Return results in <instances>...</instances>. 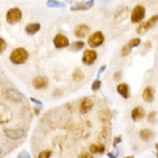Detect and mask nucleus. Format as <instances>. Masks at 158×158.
<instances>
[{"mask_svg":"<svg viewBox=\"0 0 158 158\" xmlns=\"http://www.w3.org/2000/svg\"><path fill=\"white\" fill-rule=\"evenodd\" d=\"M18 158H31V157H30V155H29L28 151L23 150V151H21V152L18 155Z\"/></svg>","mask_w":158,"mask_h":158,"instance_id":"nucleus-30","label":"nucleus"},{"mask_svg":"<svg viewBox=\"0 0 158 158\" xmlns=\"http://www.w3.org/2000/svg\"><path fill=\"white\" fill-rule=\"evenodd\" d=\"M0 155H1V149H0Z\"/></svg>","mask_w":158,"mask_h":158,"instance_id":"nucleus-37","label":"nucleus"},{"mask_svg":"<svg viewBox=\"0 0 158 158\" xmlns=\"http://www.w3.org/2000/svg\"><path fill=\"white\" fill-rule=\"evenodd\" d=\"M50 157H51V151L50 150H43L37 156V158H50Z\"/></svg>","mask_w":158,"mask_h":158,"instance_id":"nucleus-25","label":"nucleus"},{"mask_svg":"<svg viewBox=\"0 0 158 158\" xmlns=\"http://www.w3.org/2000/svg\"><path fill=\"white\" fill-rule=\"evenodd\" d=\"M48 79L46 76H36L32 80V87L35 89H44L48 87Z\"/></svg>","mask_w":158,"mask_h":158,"instance_id":"nucleus-10","label":"nucleus"},{"mask_svg":"<svg viewBox=\"0 0 158 158\" xmlns=\"http://www.w3.org/2000/svg\"><path fill=\"white\" fill-rule=\"evenodd\" d=\"M119 142H121V137H115V140H114V142H113V145L114 147H117V144H118Z\"/></svg>","mask_w":158,"mask_h":158,"instance_id":"nucleus-33","label":"nucleus"},{"mask_svg":"<svg viewBox=\"0 0 158 158\" xmlns=\"http://www.w3.org/2000/svg\"><path fill=\"white\" fill-rule=\"evenodd\" d=\"M132 48L129 45H125V46H123V48H121V56L123 57H127V56H129V53L132 52Z\"/></svg>","mask_w":158,"mask_h":158,"instance_id":"nucleus-21","label":"nucleus"},{"mask_svg":"<svg viewBox=\"0 0 158 158\" xmlns=\"http://www.w3.org/2000/svg\"><path fill=\"white\" fill-rule=\"evenodd\" d=\"M6 48H7V44H6V42H5L4 38H1L0 37V54L4 52L5 50H6Z\"/></svg>","mask_w":158,"mask_h":158,"instance_id":"nucleus-29","label":"nucleus"},{"mask_svg":"<svg viewBox=\"0 0 158 158\" xmlns=\"http://www.w3.org/2000/svg\"><path fill=\"white\" fill-rule=\"evenodd\" d=\"M145 115V111L143 107H141V106H136L134 107L132 111V119L134 121H139L141 119H143Z\"/></svg>","mask_w":158,"mask_h":158,"instance_id":"nucleus-12","label":"nucleus"},{"mask_svg":"<svg viewBox=\"0 0 158 158\" xmlns=\"http://www.w3.org/2000/svg\"><path fill=\"white\" fill-rule=\"evenodd\" d=\"M97 59V52L95 50H85L83 52V57H82V61H83L84 65H87V66H90L92 65L94 62L96 61Z\"/></svg>","mask_w":158,"mask_h":158,"instance_id":"nucleus-7","label":"nucleus"},{"mask_svg":"<svg viewBox=\"0 0 158 158\" xmlns=\"http://www.w3.org/2000/svg\"><path fill=\"white\" fill-rule=\"evenodd\" d=\"M21 19H22V12L18 7L10 8L6 14V21L9 24H16L21 21Z\"/></svg>","mask_w":158,"mask_h":158,"instance_id":"nucleus-2","label":"nucleus"},{"mask_svg":"<svg viewBox=\"0 0 158 158\" xmlns=\"http://www.w3.org/2000/svg\"><path fill=\"white\" fill-rule=\"evenodd\" d=\"M5 97L10 102H14V103H21V102L24 101V95L22 92L18 91L16 89L13 88H8L4 91Z\"/></svg>","mask_w":158,"mask_h":158,"instance_id":"nucleus-3","label":"nucleus"},{"mask_svg":"<svg viewBox=\"0 0 158 158\" xmlns=\"http://www.w3.org/2000/svg\"><path fill=\"white\" fill-rule=\"evenodd\" d=\"M126 158H134L133 156H128V157H126Z\"/></svg>","mask_w":158,"mask_h":158,"instance_id":"nucleus-36","label":"nucleus"},{"mask_svg":"<svg viewBox=\"0 0 158 158\" xmlns=\"http://www.w3.org/2000/svg\"><path fill=\"white\" fill-rule=\"evenodd\" d=\"M119 76H120V72H117V73H115V75H114V77H115V79H118Z\"/></svg>","mask_w":158,"mask_h":158,"instance_id":"nucleus-35","label":"nucleus"},{"mask_svg":"<svg viewBox=\"0 0 158 158\" xmlns=\"http://www.w3.org/2000/svg\"><path fill=\"white\" fill-rule=\"evenodd\" d=\"M72 46H73L72 48L73 51H80V50H82L84 48V42H75Z\"/></svg>","mask_w":158,"mask_h":158,"instance_id":"nucleus-22","label":"nucleus"},{"mask_svg":"<svg viewBox=\"0 0 158 158\" xmlns=\"http://www.w3.org/2000/svg\"><path fill=\"white\" fill-rule=\"evenodd\" d=\"M91 154H104L105 152V145L104 144H91L89 147Z\"/></svg>","mask_w":158,"mask_h":158,"instance_id":"nucleus-17","label":"nucleus"},{"mask_svg":"<svg viewBox=\"0 0 158 158\" xmlns=\"http://www.w3.org/2000/svg\"><path fill=\"white\" fill-rule=\"evenodd\" d=\"M140 137L143 141H150L154 137V132L151 129H142L140 132Z\"/></svg>","mask_w":158,"mask_h":158,"instance_id":"nucleus-18","label":"nucleus"},{"mask_svg":"<svg viewBox=\"0 0 158 158\" xmlns=\"http://www.w3.org/2000/svg\"><path fill=\"white\" fill-rule=\"evenodd\" d=\"M157 22H158V14H157V15H154V16H151V18H150L149 20L147 21V22H144L147 30H148V29H150V28H152V27H154Z\"/></svg>","mask_w":158,"mask_h":158,"instance_id":"nucleus-19","label":"nucleus"},{"mask_svg":"<svg viewBox=\"0 0 158 158\" xmlns=\"http://www.w3.org/2000/svg\"><path fill=\"white\" fill-rule=\"evenodd\" d=\"M79 158H94V157H92V155L88 154V152H83V154L80 155Z\"/></svg>","mask_w":158,"mask_h":158,"instance_id":"nucleus-31","label":"nucleus"},{"mask_svg":"<svg viewBox=\"0 0 158 158\" xmlns=\"http://www.w3.org/2000/svg\"><path fill=\"white\" fill-rule=\"evenodd\" d=\"M145 31H147V28H145V24L144 22L143 23H141L140 26L137 27V29H136V32L139 34V35H143Z\"/></svg>","mask_w":158,"mask_h":158,"instance_id":"nucleus-26","label":"nucleus"},{"mask_svg":"<svg viewBox=\"0 0 158 158\" xmlns=\"http://www.w3.org/2000/svg\"><path fill=\"white\" fill-rule=\"evenodd\" d=\"M92 107H94V101L90 97H84L80 104V112L82 114H85L89 111H91Z\"/></svg>","mask_w":158,"mask_h":158,"instance_id":"nucleus-9","label":"nucleus"},{"mask_svg":"<svg viewBox=\"0 0 158 158\" xmlns=\"http://www.w3.org/2000/svg\"><path fill=\"white\" fill-rule=\"evenodd\" d=\"M117 91H118V94L120 95L121 97H123V98H126L127 99L128 97H129V87H128L127 83H120L117 87Z\"/></svg>","mask_w":158,"mask_h":158,"instance_id":"nucleus-14","label":"nucleus"},{"mask_svg":"<svg viewBox=\"0 0 158 158\" xmlns=\"http://www.w3.org/2000/svg\"><path fill=\"white\" fill-rule=\"evenodd\" d=\"M40 30V23L38 22L29 23V24L26 26V32L28 35H36Z\"/></svg>","mask_w":158,"mask_h":158,"instance_id":"nucleus-13","label":"nucleus"},{"mask_svg":"<svg viewBox=\"0 0 158 158\" xmlns=\"http://www.w3.org/2000/svg\"><path fill=\"white\" fill-rule=\"evenodd\" d=\"M84 79V75L83 73L81 72V69H75L74 73H73V80L74 81H76V82H80V81H82V80Z\"/></svg>","mask_w":158,"mask_h":158,"instance_id":"nucleus-20","label":"nucleus"},{"mask_svg":"<svg viewBox=\"0 0 158 158\" xmlns=\"http://www.w3.org/2000/svg\"><path fill=\"white\" fill-rule=\"evenodd\" d=\"M156 120H157V113L156 112H150L149 114H148V121L151 123H156Z\"/></svg>","mask_w":158,"mask_h":158,"instance_id":"nucleus-23","label":"nucleus"},{"mask_svg":"<svg viewBox=\"0 0 158 158\" xmlns=\"http://www.w3.org/2000/svg\"><path fill=\"white\" fill-rule=\"evenodd\" d=\"M101 85H102L101 81H99V80H96V81H94V83H92V85H91V89L94 91H97V90H99Z\"/></svg>","mask_w":158,"mask_h":158,"instance_id":"nucleus-27","label":"nucleus"},{"mask_svg":"<svg viewBox=\"0 0 158 158\" xmlns=\"http://www.w3.org/2000/svg\"><path fill=\"white\" fill-rule=\"evenodd\" d=\"M46 5H48V7H61L62 6V4L58 2V1H56V0H50Z\"/></svg>","mask_w":158,"mask_h":158,"instance_id":"nucleus-28","label":"nucleus"},{"mask_svg":"<svg viewBox=\"0 0 158 158\" xmlns=\"http://www.w3.org/2000/svg\"><path fill=\"white\" fill-rule=\"evenodd\" d=\"M28 58H29V53H28L26 48H18L13 50V52L10 53V56H9V59H10V61L13 62L14 65L24 64L28 60Z\"/></svg>","mask_w":158,"mask_h":158,"instance_id":"nucleus-1","label":"nucleus"},{"mask_svg":"<svg viewBox=\"0 0 158 158\" xmlns=\"http://www.w3.org/2000/svg\"><path fill=\"white\" fill-rule=\"evenodd\" d=\"M4 134L6 135V137H8L10 140H19L24 136V131L21 128H7L4 131Z\"/></svg>","mask_w":158,"mask_h":158,"instance_id":"nucleus-6","label":"nucleus"},{"mask_svg":"<svg viewBox=\"0 0 158 158\" xmlns=\"http://www.w3.org/2000/svg\"><path fill=\"white\" fill-rule=\"evenodd\" d=\"M94 5V1H88V2H79V4L72 6V10H87Z\"/></svg>","mask_w":158,"mask_h":158,"instance_id":"nucleus-16","label":"nucleus"},{"mask_svg":"<svg viewBox=\"0 0 158 158\" xmlns=\"http://www.w3.org/2000/svg\"><path fill=\"white\" fill-rule=\"evenodd\" d=\"M31 101L34 102L35 104H38V105H42V104H40V101H37V99H35V98H31Z\"/></svg>","mask_w":158,"mask_h":158,"instance_id":"nucleus-34","label":"nucleus"},{"mask_svg":"<svg viewBox=\"0 0 158 158\" xmlns=\"http://www.w3.org/2000/svg\"><path fill=\"white\" fill-rule=\"evenodd\" d=\"M143 99L145 102H148V103H151V102L154 101V97H155V91L154 89L151 88V87H147V88L143 90Z\"/></svg>","mask_w":158,"mask_h":158,"instance_id":"nucleus-15","label":"nucleus"},{"mask_svg":"<svg viewBox=\"0 0 158 158\" xmlns=\"http://www.w3.org/2000/svg\"><path fill=\"white\" fill-rule=\"evenodd\" d=\"M89 31H90V28L87 24H79L74 29V35L76 37H79V38H83V37L88 35Z\"/></svg>","mask_w":158,"mask_h":158,"instance_id":"nucleus-11","label":"nucleus"},{"mask_svg":"<svg viewBox=\"0 0 158 158\" xmlns=\"http://www.w3.org/2000/svg\"><path fill=\"white\" fill-rule=\"evenodd\" d=\"M104 34L102 32V31H96V32H94L90 37H89L88 40V44L89 46H91V48H98V46H101L103 43H104Z\"/></svg>","mask_w":158,"mask_h":158,"instance_id":"nucleus-5","label":"nucleus"},{"mask_svg":"<svg viewBox=\"0 0 158 158\" xmlns=\"http://www.w3.org/2000/svg\"><path fill=\"white\" fill-rule=\"evenodd\" d=\"M144 16H145V8L143 6H141V5H137L132 10L131 20H132L133 23H139V22H142V20L144 19Z\"/></svg>","mask_w":158,"mask_h":158,"instance_id":"nucleus-4","label":"nucleus"},{"mask_svg":"<svg viewBox=\"0 0 158 158\" xmlns=\"http://www.w3.org/2000/svg\"><path fill=\"white\" fill-rule=\"evenodd\" d=\"M140 44H141L140 38H133V40H131L129 43H128V45H129L131 48H136V46H139Z\"/></svg>","mask_w":158,"mask_h":158,"instance_id":"nucleus-24","label":"nucleus"},{"mask_svg":"<svg viewBox=\"0 0 158 158\" xmlns=\"http://www.w3.org/2000/svg\"><path fill=\"white\" fill-rule=\"evenodd\" d=\"M53 44L57 48H67L68 45H69V40H68V37L65 35H62V34H58V35L54 36V38H53Z\"/></svg>","mask_w":158,"mask_h":158,"instance_id":"nucleus-8","label":"nucleus"},{"mask_svg":"<svg viewBox=\"0 0 158 158\" xmlns=\"http://www.w3.org/2000/svg\"><path fill=\"white\" fill-rule=\"evenodd\" d=\"M117 156H118V150H115V152H110L109 154V157L110 158H117Z\"/></svg>","mask_w":158,"mask_h":158,"instance_id":"nucleus-32","label":"nucleus"}]
</instances>
